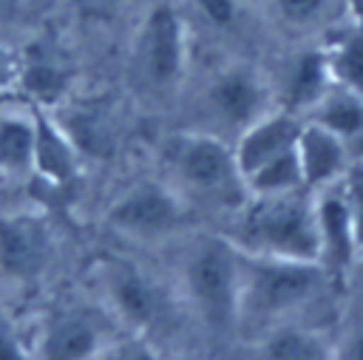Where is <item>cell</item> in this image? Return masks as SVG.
I'll use <instances>...</instances> for the list:
<instances>
[{"instance_id":"6da1fadb","label":"cell","mask_w":363,"mask_h":360,"mask_svg":"<svg viewBox=\"0 0 363 360\" xmlns=\"http://www.w3.org/2000/svg\"><path fill=\"white\" fill-rule=\"evenodd\" d=\"M323 278H326V269L318 261L250 255L241 249L235 323L264 334L281 323H289L298 312H303L320 295Z\"/></svg>"},{"instance_id":"7a4b0ae2","label":"cell","mask_w":363,"mask_h":360,"mask_svg":"<svg viewBox=\"0 0 363 360\" xmlns=\"http://www.w3.org/2000/svg\"><path fill=\"white\" fill-rule=\"evenodd\" d=\"M238 230H241L238 247L250 255L320 264L315 193L309 190L250 196L241 207Z\"/></svg>"},{"instance_id":"3957f363","label":"cell","mask_w":363,"mask_h":360,"mask_svg":"<svg viewBox=\"0 0 363 360\" xmlns=\"http://www.w3.org/2000/svg\"><path fill=\"white\" fill-rule=\"evenodd\" d=\"M167 162L182 187L201 201L218 207H244V201L250 198L233 145H227V139L216 133L196 130L173 136Z\"/></svg>"},{"instance_id":"277c9868","label":"cell","mask_w":363,"mask_h":360,"mask_svg":"<svg viewBox=\"0 0 363 360\" xmlns=\"http://www.w3.org/2000/svg\"><path fill=\"white\" fill-rule=\"evenodd\" d=\"M238 281H241V249L238 244L207 235L199 238L184 264V289L199 317L224 332L238 320Z\"/></svg>"},{"instance_id":"5b68a950","label":"cell","mask_w":363,"mask_h":360,"mask_svg":"<svg viewBox=\"0 0 363 360\" xmlns=\"http://www.w3.org/2000/svg\"><path fill=\"white\" fill-rule=\"evenodd\" d=\"M130 62L133 77L150 94H170L179 88L187 68V23L170 0L150 6L142 17Z\"/></svg>"},{"instance_id":"8992f818","label":"cell","mask_w":363,"mask_h":360,"mask_svg":"<svg viewBox=\"0 0 363 360\" xmlns=\"http://www.w3.org/2000/svg\"><path fill=\"white\" fill-rule=\"evenodd\" d=\"M272 102V85L255 65L247 62H230L218 68L204 88V108L210 119L235 136L269 113L275 108Z\"/></svg>"},{"instance_id":"52a82bcc","label":"cell","mask_w":363,"mask_h":360,"mask_svg":"<svg viewBox=\"0 0 363 360\" xmlns=\"http://www.w3.org/2000/svg\"><path fill=\"white\" fill-rule=\"evenodd\" d=\"M187 221V204L184 198L153 179L130 184L111 207H108V224L130 238L139 241H156L167 238L176 230H182Z\"/></svg>"},{"instance_id":"ba28073f","label":"cell","mask_w":363,"mask_h":360,"mask_svg":"<svg viewBox=\"0 0 363 360\" xmlns=\"http://www.w3.org/2000/svg\"><path fill=\"white\" fill-rule=\"evenodd\" d=\"M301 128H303V116L284 111V108H272L258 122H252L247 130H241L235 136L233 153H235V162H238L244 181L252 173H258L261 167L295 153Z\"/></svg>"},{"instance_id":"9c48e42d","label":"cell","mask_w":363,"mask_h":360,"mask_svg":"<svg viewBox=\"0 0 363 360\" xmlns=\"http://www.w3.org/2000/svg\"><path fill=\"white\" fill-rule=\"evenodd\" d=\"M54 252L51 232L37 215H0V269L14 281H34L43 275Z\"/></svg>"},{"instance_id":"30bf717a","label":"cell","mask_w":363,"mask_h":360,"mask_svg":"<svg viewBox=\"0 0 363 360\" xmlns=\"http://www.w3.org/2000/svg\"><path fill=\"white\" fill-rule=\"evenodd\" d=\"M105 289L116 315L133 329H150L164 315L162 289L133 264L108 261L105 264Z\"/></svg>"},{"instance_id":"8fae6325","label":"cell","mask_w":363,"mask_h":360,"mask_svg":"<svg viewBox=\"0 0 363 360\" xmlns=\"http://www.w3.org/2000/svg\"><path fill=\"white\" fill-rule=\"evenodd\" d=\"M315 215H318V238H320V266L329 275L349 269L357 261L360 247L340 181L315 193Z\"/></svg>"},{"instance_id":"7c38bea8","label":"cell","mask_w":363,"mask_h":360,"mask_svg":"<svg viewBox=\"0 0 363 360\" xmlns=\"http://www.w3.org/2000/svg\"><path fill=\"white\" fill-rule=\"evenodd\" d=\"M298 162H301L303 187L309 193H318L323 187L337 184L346 176L352 164V150L340 136H335L323 125L303 119L298 136Z\"/></svg>"},{"instance_id":"4fadbf2b","label":"cell","mask_w":363,"mask_h":360,"mask_svg":"<svg viewBox=\"0 0 363 360\" xmlns=\"http://www.w3.org/2000/svg\"><path fill=\"white\" fill-rule=\"evenodd\" d=\"M34 170L51 184H71L79 173V150L65 128L34 105Z\"/></svg>"},{"instance_id":"5bb4252c","label":"cell","mask_w":363,"mask_h":360,"mask_svg":"<svg viewBox=\"0 0 363 360\" xmlns=\"http://www.w3.org/2000/svg\"><path fill=\"white\" fill-rule=\"evenodd\" d=\"M99 349V326L82 309H65L48 317L40 354L43 360H91Z\"/></svg>"},{"instance_id":"9a60e30c","label":"cell","mask_w":363,"mask_h":360,"mask_svg":"<svg viewBox=\"0 0 363 360\" xmlns=\"http://www.w3.org/2000/svg\"><path fill=\"white\" fill-rule=\"evenodd\" d=\"M329 88H332V74L323 48H303L284 65L281 108L303 116Z\"/></svg>"},{"instance_id":"2e32d148","label":"cell","mask_w":363,"mask_h":360,"mask_svg":"<svg viewBox=\"0 0 363 360\" xmlns=\"http://www.w3.org/2000/svg\"><path fill=\"white\" fill-rule=\"evenodd\" d=\"M20 88L37 108L57 105L71 88V71L54 48L34 45L20 62Z\"/></svg>"},{"instance_id":"e0dca14e","label":"cell","mask_w":363,"mask_h":360,"mask_svg":"<svg viewBox=\"0 0 363 360\" xmlns=\"http://www.w3.org/2000/svg\"><path fill=\"white\" fill-rule=\"evenodd\" d=\"M303 119L323 125L326 130L340 136L349 150L352 145H363V96L349 88L332 82V88L303 113Z\"/></svg>"},{"instance_id":"ac0fdd59","label":"cell","mask_w":363,"mask_h":360,"mask_svg":"<svg viewBox=\"0 0 363 360\" xmlns=\"http://www.w3.org/2000/svg\"><path fill=\"white\" fill-rule=\"evenodd\" d=\"M269 17L292 34H318L332 31L343 23L349 3L346 0H261Z\"/></svg>"},{"instance_id":"d6986e66","label":"cell","mask_w":363,"mask_h":360,"mask_svg":"<svg viewBox=\"0 0 363 360\" xmlns=\"http://www.w3.org/2000/svg\"><path fill=\"white\" fill-rule=\"evenodd\" d=\"M323 54L332 82L363 96V23L360 20L352 26L340 23L337 28H332Z\"/></svg>"},{"instance_id":"ffe728a7","label":"cell","mask_w":363,"mask_h":360,"mask_svg":"<svg viewBox=\"0 0 363 360\" xmlns=\"http://www.w3.org/2000/svg\"><path fill=\"white\" fill-rule=\"evenodd\" d=\"M261 360H335V349L315 329L281 323L264 334Z\"/></svg>"},{"instance_id":"44dd1931","label":"cell","mask_w":363,"mask_h":360,"mask_svg":"<svg viewBox=\"0 0 363 360\" xmlns=\"http://www.w3.org/2000/svg\"><path fill=\"white\" fill-rule=\"evenodd\" d=\"M34 170V113L0 116V173L23 176Z\"/></svg>"},{"instance_id":"7402d4cb","label":"cell","mask_w":363,"mask_h":360,"mask_svg":"<svg viewBox=\"0 0 363 360\" xmlns=\"http://www.w3.org/2000/svg\"><path fill=\"white\" fill-rule=\"evenodd\" d=\"M62 125V122H60ZM65 133L71 136V142L77 145V150L82 153H105L113 145V130L108 122V113L99 108H74L71 111V122L62 125Z\"/></svg>"},{"instance_id":"603a6c76","label":"cell","mask_w":363,"mask_h":360,"mask_svg":"<svg viewBox=\"0 0 363 360\" xmlns=\"http://www.w3.org/2000/svg\"><path fill=\"white\" fill-rule=\"evenodd\" d=\"M340 190H343V198H346L349 213H352L357 247L363 252V162H352L349 164L346 176L340 179Z\"/></svg>"},{"instance_id":"cb8c5ba5","label":"cell","mask_w":363,"mask_h":360,"mask_svg":"<svg viewBox=\"0 0 363 360\" xmlns=\"http://www.w3.org/2000/svg\"><path fill=\"white\" fill-rule=\"evenodd\" d=\"M0 360H26L23 340L14 329V323L0 312Z\"/></svg>"},{"instance_id":"d4e9b609","label":"cell","mask_w":363,"mask_h":360,"mask_svg":"<svg viewBox=\"0 0 363 360\" xmlns=\"http://www.w3.org/2000/svg\"><path fill=\"white\" fill-rule=\"evenodd\" d=\"M20 85V60L0 43V102Z\"/></svg>"},{"instance_id":"484cf974","label":"cell","mask_w":363,"mask_h":360,"mask_svg":"<svg viewBox=\"0 0 363 360\" xmlns=\"http://www.w3.org/2000/svg\"><path fill=\"white\" fill-rule=\"evenodd\" d=\"M204 11V17L216 26H230L238 14V0H193Z\"/></svg>"},{"instance_id":"4316f807","label":"cell","mask_w":363,"mask_h":360,"mask_svg":"<svg viewBox=\"0 0 363 360\" xmlns=\"http://www.w3.org/2000/svg\"><path fill=\"white\" fill-rule=\"evenodd\" d=\"M335 360H363V323L346 332V337L335 349Z\"/></svg>"},{"instance_id":"83f0119b","label":"cell","mask_w":363,"mask_h":360,"mask_svg":"<svg viewBox=\"0 0 363 360\" xmlns=\"http://www.w3.org/2000/svg\"><path fill=\"white\" fill-rule=\"evenodd\" d=\"M113 360H156V357H153V351L145 343H130V346L119 349L113 354Z\"/></svg>"},{"instance_id":"f1b7e54d","label":"cell","mask_w":363,"mask_h":360,"mask_svg":"<svg viewBox=\"0 0 363 360\" xmlns=\"http://www.w3.org/2000/svg\"><path fill=\"white\" fill-rule=\"evenodd\" d=\"M102 3H125V0H102Z\"/></svg>"},{"instance_id":"f546056e","label":"cell","mask_w":363,"mask_h":360,"mask_svg":"<svg viewBox=\"0 0 363 360\" xmlns=\"http://www.w3.org/2000/svg\"><path fill=\"white\" fill-rule=\"evenodd\" d=\"M170 360H187V357H170Z\"/></svg>"},{"instance_id":"4dcf8cb0","label":"cell","mask_w":363,"mask_h":360,"mask_svg":"<svg viewBox=\"0 0 363 360\" xmlns=\"http://www.w3.org/2000/svg\"><path fill=\"white\" fill-rule=\"evenodd\" d=\"M360 258H363V252H360ZM360 266H363V261H360Z\"/></svg>"}]
</instances>
